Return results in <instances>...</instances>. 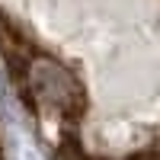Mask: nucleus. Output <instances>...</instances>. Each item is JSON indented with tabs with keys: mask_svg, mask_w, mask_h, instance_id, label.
<instances>
[{
	"mask_svg": "<svg viewBox=\"0 0 160 160\" xmlns=\"http://www.w3.org/2000/svg\"><path fill=\"white\" fill-rule=\"evenodd\" d=\"M0 160H3V157H0Z\"/></svg>",
	"mask_w": 160,
	"mask_h": 160,
	"instance_id": "obj_2",
	"label": "nucleus"
},
{
	"mask_svg": "<svg viewBox=\"0 0 160 160\" xmlns=\"http://www.w3.org/2000/svg\"><path fill=\"white\" fill-rule=\"evenodd\" d=\"M10 74H13L16 90L22 93V99L32 109H48V112L61 115L64 122H77L83 115V109H87L83 83L51 55L35 48L22 64L10 68Z\"/></svg>",
	"mask_w": 160,
	"mask_h": 160,
	"instance_id": "obj_1",
	"label": "nucleus"
}]
</instances>
